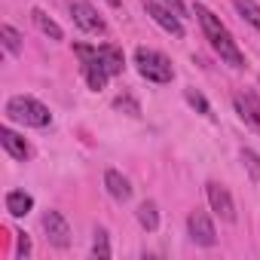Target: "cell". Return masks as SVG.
<instances>
[{"mask_svg": "<svg viewBox=\"0 0 260 260\" xmlns=\"http://www.w3.org/2000/svg\"><path fill=\"white\" fill-rule=\"evenodd\" d=\"M193 16H196V22H199V28H202L205 40L211 43V49L220 55V61H226L230 68L242 71V68H245V55H242L236 37L230 34V28L220 22V16H214L205 4H196V7H193Z\"/></svg>", "mask_w": 260, "mask_h": 260, "instance_id": "1", "label": "cell"}, {"mask_svg": "<svg viewBox=\"0 0 260 260\" xmlns=\"http://www.w3.org/2000/svg\"><path fill=\"white\" fill-rule=\"evenodd\" d=\"M7 116L13 122H22V125H31V128H46L52 122V113L43 101L31 98V95H13L7 101Z\"/></svg>", "mask_w": 260, "mask_h": 260, "instance_id": "2", "label": "cell"}, {"mask_svg": "<svg viewBox=\"0 0 260 260\" xmlns=\"http://www.w3.org/2000/svg\"><path fill=\"white\" fill-rule=\"evenodd\" d=\"M135 68L138 74L147 80V83H156V86H166L175 80V71H172V61L156 52V49H147V46H138L135 49Z\"/></svg>", "mask_w": 260, "mask_h": 260, "instance_id": "3", "label": "cell"}, {"mask_svg": "<svg viewBox=\"0 0 260 260\" xmlns=\"http://www.w3.org/2000/svg\"><path fill=\"white\" fill-rule=\"evenodd\" d=\"M74 52H77V58H80V68H83V77H86L89 89L101 92V89L107 86L110 74H107V68H104V61H101V55H98V46L77 43V46H74Z\"/></svg>", "mask_w": 260, "mask_h": 260, "instance_id": "4", "label": "cell"}, {"mask_svg": "<svg viewBox=\"0 0 260 260\" xmlns=\"http://www.w3.org/2000/svg\"><path fill=\"white\" fill-rule=\"evenodd\" d=\"M187 236H190V242L193 245H199V248H214L217 245V230H214V223H211V217L205 214V211H190V217H187Z\"/></svg>", "mask_w": 260, "mask_h": 260, "instance_id": "5", "label": "cell"}, {"mask_svg": "<svg viewBox=\"0 0 260 260\" xmlns=\"http://www.w3.org/2000/svg\"><path fill=\"white\" fill-rule=\"evenodd\" d=\"M205 196H208V205H211V211H214L220 220H226V223H236V202H233V196H230V190H226L223 184H217V181H208V184H205Z\"/></svg>", "mask_w": 260, "mask_h": 260, "instance_id": "6", "label": "cell"}, {"mask_svg": "<svg viewBox=\"0 0 260 260\" xmlns=\"http://www.w3.org/2000/svg\"><path fill=\"white\" fill-rule=\"evenodd\" d=\"M71 19H74V25H77L80 31H86V34H104V31H107L104 19L95 13V7L89 4V0H74V4H71Z\"/></svg>", "mask_w": 260, "mask_h": 260, "instance_id": "7", "label": "cell"}, {"mask_svg": "<svg viewBox=\"0 0 260 260\" xmlns=\"http://www.w3.org/2000/svg\"><path fill=\"white\" fill-rule=\"evenodd\" d=\"M144 13L166 31V34H172V37H184V25H181V19H178V13L169 7V4H156V0H144Z\"/></svg>", "mask_w": 260, "mask_h": 260, "instance_id": "8", "label": "cell"}, {"mask_svg": "<svg viewBox=\"0 0 260 260\" xmlns=\"http://www.w3.org/2000/svg\"><path fill=\"white\" fill-rule=\"evenodd\" d=\"M233 107L245 119V125H251L254 132L260 135V98L254 92H236L233 95Z\"/></svg>", "mask_w": 260, "mask_h": 260, "instance_id": "9", "label": "cell"}, {"mask_svg": "<svg viewBox=\"0 0 260 260\" xmlns=\"http://www.w3.org/2000/svg\"><path fill=\"white\" fill-rule=\"evenodd\" d=\"M43 230H46L49 245H55V248H68L71 245V226H68L61 211H46L43 214Z\"/></svg>", "mask_w": 260, "mask_h": 260, "instance_id": "10", "label": "cell"}, {"mask_svg": "<svg viewBox=\"0 0 260 260\" xmlns=\"http://www.w3.org/2000/svg\"><path fill=\"white\" fill-rule=\"evenodd\" d=\"M104 187H107L110 199H116V202H128V199H132V181H128L122 172H116V169L104 172Z\"/></svg>", "mask_w": 260, "mask_h": 260, "instance_id": "11", "label": "cell"}, {"mask_svg": "<svg viewBox=\"0 0 260 260\" xmlns=\"http://www.w3.org/2000/svg\"><path fill=\"white\" fill-rule=\"evenodd\" d=\"M0 144H4V150H7L13 159H19V162H25V159L31 156V147H28V141H25L22 135H16L10 125H4V128H0Z\"/></svg>", "mask_w": 260, "mask_h": 260, "instance_id": "12", "label": "cell"}, {"mask_svg": "<svg viewBox=\"0 0 260 260\" xmlns=\"http://www.w3.org/2000/svg\"><path fill=\"white\" fill-rule=\"evenodd\" d=\"M98 55H101V61H104V68H107L110 77L122 74V68H125V55H122L119 46H113V43H101V46H98Z\"/></svg>", "mask_w": 260, "mask_h": 260, "instance_id": "13", "label": "cell"}, {"mask_svg": "<svg viewBox=\"0 0 260 260\" xmlns=\"http://www.w3.org/2000/svg\"><path fill=\"white\" fill-rule=\"evenodd\" d=\"M31 208H34V196L31 193H25V190H10L7 193V211L13 217H25Z\"/></svg>", "mask_w": 260, "mask_h": 260, "instance_id": "14", "label": "cell"}, {"mask_svg": "<svg viewBox=\"0 0 260 260\" xmlns=\"http://www.w3.org/2000/svg\"><path fill=\"white\" fill-rule=\"evenodd\" d=\"M31 19H34V25H37L49 40H55V43H61V40H64V31H61V28L55 25V19H49L43 10H34V13H31Z\"/></svg>", "mask_w": 260, "mask_h": 260, "instance_id": "15", "label": "cell"}, {"mask_svg": "<svg viewBox=\"0 0 260 260\" xmlns=\"http://www.w3.org/2000/svg\"><path fill=\"white\" fill-rule=\"evenodd\" d=\"M138 223L147 230V233H153V230H159V208H156V202H141L138 205Z\"/></svg>", "mask_w": 260, "mask_h": 260, "instance_id": "16", "label": "cell"}, {"mask_svg": "<svg viewBox=\"0 0 260 260\" xmlns=\"http://www.w3.org/2000/svg\"><path fill=\"white\" fill-rule=\"evenodd\" d=\"M233 7H236V13H239L248 25H254V28L260 31V7L254 4V0H233Z\"/></svg>", "mask_w": 260, "mask_h": 260, "instance_id": "17", "label": "cell"}, {"mask_svg": "<svg viewBox=\"0 0 260 260\" xmlns=\"http://www.w3.org/2000/svg\"><path fill=\"white\" fill-rule=\"evenodd\" d=\"M95 239H92V254L95 257H101V260H107L113 251H110V236H107V230L104 226H95V233H92Z\"/></svg>", "mask_w": 260, "mask_h": 260, "instance_id": "18", "label": "cell"}, {"mask_svg": "<svg viewBox=\"0 0 260 260\" xmlns=\"http://www.w3.org/2000/svg\"><path fill=\"white\" fill-rule=\"evenodd\" d=\"M0 40H4V46H7L10 55H19V52H22V34H19L13 25H4V28H0Z\"/></svg>", "mask_w": 260, "mask_h": 260, "instance_id": "19", "label": "cell"}, {"mask_svg": "<svg viewBox=\"0 0 260 260\" xmlns=\"http://www.w3.org/2000/svg\"><path fill=\"white\" fill-rule=\"evenodd\" d=\"M242 162H245V172H248V178H251L254 184H260V153H254V150L242 147Z\"/></svg>", "mask_w": 260, "mask_h": 260, "instance_id": "20", "label": "cell"}, {"mask_svg": "<svg viewBox=\"0 0 260 260\" xmlns=\"http://www.w3.org/2000/svg\"><path fill=\"white\" fill-rule=\"evenodd\" d=\"M184 98H187V101H190V107H196L202 116L214 119V113H211V104L205 101V95H202V92H196V89H187V92H184Z\"/></svg>", "mask_w": 260, "mask_h": 260, "instance_id": "21", "label": "cell"}, {"mask_svg": "<svg viewBox=\"0 0 260 260\" xmlns=\"http://www.w3.org/2000/svg\"><path fill=\"white\" fill-rule=\"evenodd\" d=\"M16 251H19V257H31V239H28V233H16Z\"/></svg>", "mask_w": 260, "mask_h": 260, "instance_id": "22", "label": "cell"}, {"mask_svg": "<svg viewBox=\"0 0 260 260\" xmlns=\"http://www.w3.org/2000/svg\"><path fill=\"white\" fill-rule=\"evenodd\" d=\"M116 107H128V110H132V116H138V104L128 98V95L125 98H116Z\"/></svg>", "mask_w": 260, "mask_h": 260, "instance_id": "23", "label": "cell"}, {"mask_svg": "<svg viewBox=\"0 0 260 260\" xmlns=\"http://www.w3.org/2000/svg\"><path fill=\"white\" fill-rule=\"evenodd\" d=\"M162 4H169L178 16H184V0H162Z\"/></svg>", "mask_w": 260, "mask_h": 260, "instance_id": "24", "label": "cell"}, {"mask_svg": "<svg viewBox=\"0 0 260 260\" xmlns=\"http://www.w3.org/2000/svg\"><path fill=\"white\" fill-rule=\"evenodd\" d=\"M104 4H107V7H113V10H116V7H119V0H104Z\"/></svg>", "mask_w": 260, "mask_h": 260, "instance_id": "25", "label": "cell"}]
</instances>
